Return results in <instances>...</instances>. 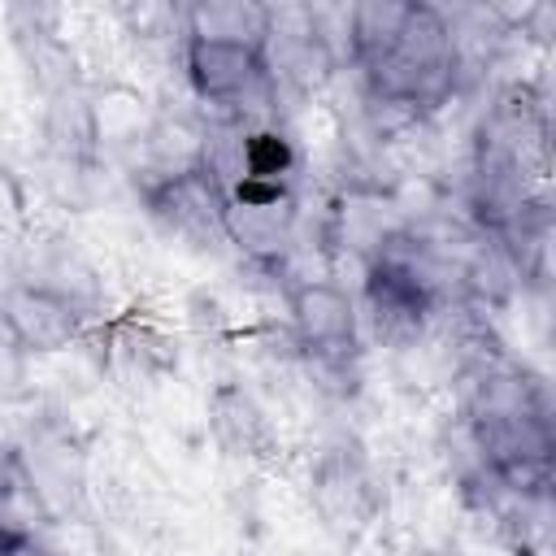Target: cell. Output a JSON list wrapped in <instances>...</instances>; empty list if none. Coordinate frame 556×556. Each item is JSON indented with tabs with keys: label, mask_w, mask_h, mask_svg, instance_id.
Returning <instances> with one entry per match:
<instances>
[{
	"label": "cell",
	"mask_w": 556,
	"mask_h": 556,
	"mask_svg": "<svg viewBox=\"0 0 556 556\" xmlns=\"http://www.w3.org/2000/svg\"><path fill=\"white\" fill-rule=\"evenodd\" d=\"M365 96H391L417 104L426 117H434L443 104H452L456 91V52L447 22L439 4L408 0V13L395 30V39L365 65H356Z\"/></svg>",
	"instance_id": "cell-1"
},
{
	"label": "cell",
	"mask_w": 556,
	"mask_h": 556,
	"mask_svg": "<svg viewBox=\"0 0 556 556\" xmlns=\"http://www.w3.org/2000/svg\"><path fill=\"white\" fill-rule=\"evenodd\" d=\"M308 500L339 543H356L382 513V482L352 439H334L313 460Z\"/></svg>",
	"instance_id": "cell-2"
},
{
	"label": "cell",
	"mask_w": 556,
	"mask_h": 556,
	"mask_svg": "<svg viewBox=\"0 0 556 556\" xmlns=\"http://www.w3.org/2000/svg\"><path fill=\"white\" fill-rule=\"evenodd\" d=\"M261 65L274 87L278 117H282V104H308L339 70L313 26L308 4H278V9L269 4V35L261 48Z\"/></svg>",
	"instance_id": "cell-3"
},
{
	"label": "cell",
	"mask_w": 556,
	"mask_h": 556,
	"mask_svg": "<svg viewBox=\"0 0 556 556\" xmlns=\"http://www.w3.org/2000/svg\"><path fill=\"white\" fill-rule=\"evenodd\" d=\"M282 295H287L291 343L304 365H361L356 300L339 282H330V278L295 282Z\"/></svg>",
	"instance_id": "cell-4"
},
{
	"label": "cell",
	"mask_w": 556,
	"mask_h": 556,
	"mask_svg": "<svg viewBox=\"0 0 556 556\" xmlns=\"http://www.w3.org/2000/svg\"><path fill=\"white\" fill-rule=\"evenodd\" d=\"M139 195H143L148 213L169 235H178L182 243L204 248V252L230 248V239H226V191H222V178L208 165H195V169L174 174L165 182H152Z\"/></svg>",
	"instance_id": "cell-5"
},
{
	"label": "cell",
	"mask_w": 556,
	"mask_h": 556,
	"mask_svg": "<svg viewBox=\"0 0 556 556\" xmlns=\"http://www.w3.org/2000/svg\"><path fill=\"white\" fill-rule=\"evenodd\" d=\"M356 317L369 326V334L391 352H413L434 330V300L413 287L404 274H395L382 261H365L361 269V308Z\"/></svg>",
	"instance_id": "cell-6"
},
{
	"label": "cell",
	"mask_w": 556,
	"mask_h": 556,
	"mask_svg": "<svg viewBox=\"0 0 556 556\" xmlns=\"http://www.w3.org/2000/svg\"><path fill=\"white\" fill-rule=\"evenodd\" d=\"M0 313H4V326L17 343V352L48 356V352H65L83 339V308L61 300L48 287H35V282L4 287Z\"/></svg>",
	"instance_id": "cell-7"
},
{
	"label": "cell",
	"mask_w": 556,
	"mask_h": 556,
	"mask_svg": "<svg viewBox=\"0 0 556 556\" xmlns=\"http://www.w3.org/2000/svg\"><path fill=\"white\" fill-rule=\"evenodd\" d=\"M208 430L226 456L239 460H269L278 452V430L256 395L239 382H217L208 395Z\"/></svg>",
	"instance_id": "cell-8"
},
{
	"label": "cell",
	"mask_w": 556,
	"mask_h": 556,
	"mask_svg": "<svg viewBox=\"0 0 556 556\" xmlns=\"http://www.w3.org/2000/svg\"><path fill=\"white\" fill-rule=\"evenodd\" d=\"M269 35V4L252 0H195L182 4V39H208V43H239V48H265Z\"/></svg>",
	"instance_id": "cell-9"
},
{
	"label": "cell",
	"mask_w": 556,
	"mask_h": 556,
	"mask_svg": "<svg viewBox=\"0 0 556 556\" xmlns=\"http://www.w3.org/2000/svg\"><path fill=\"white\" fill-rule=\"evenodd\" d=\"M109 361L126 365L130 374H139L148 382V378H156L174 365V343L152 321H122L109 334Z\"/></svg>",
	"instance_id": "cell-10"
},
{
	"label": "cell",
	"mask_w": 556,
	"mask_h": 556,
	"mask_svg": "<svg viewBox=\"0 0 556 556\" xmlns=\"http://www.w3.org/2000/svg\"><path fill=\"white\" fill-rule=\"evenodd\" d=\"M26 222H30L26 191H22L17 174H13L9 165H0V235H4V239H13V235H22V230H26Z\"/></svg>",
	"instance_id": "cell-11"
},
{
	"label": "cell",
	"mask_w": 556,
	"mask_h": 556,
	"mask_svg": "<svg viewBox=\"0 0 556 556\" xmlns=\"http://www.w3.org/2000/svg\"><path fill=\"white\" fill-rule=\"evenodd\" d=\"M413 556H443V552H413Z\"/></svg>",
	"instance_id": "cell-12"
}]
</instances>
